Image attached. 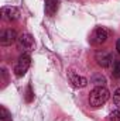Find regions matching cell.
Returning a JSON list of instances; mask_svg holds the SVG:
<instances>
[{
    "mask_svg": "<svg viewBox=\"0 0 120 121\" xmlns=\"http://www.w3.org/2000/svg\"><path fill=\"white\" fill-rule=\"evenodd\" d=\"M107 37H109V32L106 28L97 27L95 30V34H93V41H95V44H103V42H106Z\"/></svg>",
    "mask_w": 120,
    "mask_h": 121,
    "instance_id": "7",
    "label": "cell"
},
{
    "mask_svg": "<svg viewBox=\"0 0 120 121\" xmlns=\"http://www.w3.org/2000/svg\"><path fill=\"white\" fill-rule=\"evenodd\" d=\"M109 96H110V93H109V90H107L106 87H103V86H97V87H95L93 90L90 91V94H89L90 107H93V108H99V107H102V106L109 100Z\"/></svg>",
    "mask_w": 120,
    "mask_h": 121,
    "instance_id": "1",
    "label": "cell"
},
{
    "mask_svg": "<svg viewBox=\"0 0 120 121\" xmlns=\"http://www.w3.org/2000/svg\"><path fill=\"white\" fill-rule=\"evenodd\" d=\"M109 120L110 121H120V110H115L113 113H110Z\"/></svg>",
    "mask_w": 120,
    "mask_h": 121,
    "instance_id": "12",
    "label": "cell"
},
{
    "mask_svg": "<svg viewBox=\"0 0 120 121\" xmlns=\"http://www.w3.org/2000/svg\"><path fill=\"white\" fill-rule=\"evenodd\" d=\"M32 93H31V86L27 87V101H31V99H32V96H31Z\"/></svg>",
    "mask_w": 120,
    "mask_h": 121,
    "instance_id": "15",
    "label": "cell"
},
{
    "mask_svg": "<svg viewBox=\"0 0 120 121\" xmlns=\"http://www.w3.org/2000/svg\"><path fill=\"white\" fill-rule=\"evenodd\" d=\"M93 82H95L97 86H103L106 80H105V78H103V76H96V78L93 79Z\"/></svg>",
    "mask_w": 120,
    "mask_h": 121,
    "instance_id": "14",
    "label": "cell"
},
{
    "mask_svg": "<svg viewBox=\"0 0 120 121\" xmlns=\"http://www.w3.org/2000/svg\"><path fill=\"white\" fill-rule=\"evenodd\" d=\"M18 44H20L21 48H24L27 51H31L34 48V38L30 34H21L18 37Z\"/></svg>",
    "mask_w": 120,
    "mask_h": 121,
    "instance_id": "6",
    "label": "cell"
},
{
    "mask_svg": "<svg viewBox=\"0 0 120 121\" xmlns=\"http://www.w3.org/2000/svg\"><path fill=\"white\" fill-rule=\"evenodd\" d=\"M113 78L120 79V60H116L115 68H113Z\"/></svg>",
    "mask_w": 120,
    "mask_h": 121,
    "instance_id": "11",
    "label": "cell"
},
{
    "mask_svg": "<svg viewBox=\"0 0 120 121\" xmlns=\"http://www.w3.org/2000/svg\"><path fill=\"white\" fill-rule=\"evenodd\" d=\"M0 118L3 121H10V113L4 106H0Z\"/></svg>",
    "mask_w": 120,
    "mask_h": 121,
    "instance_id": "10",
    "label": "cell"
},
{
    "mask_svg": "<svg viewBox=\"0 0 120 121\" xmlns=\"http://www.w3.org/2000/svg\"><path fill=\"white\" fill-rule=\"evenodd\" d=\"M95 58H96L97 65L102 66V68H109V66L112 65V62H113L112 55L107 54V52H105V51H99V52H96V56H95Z\"/></svg>",
    "mask_w": 120,
    "mask_h": 121,
    "instance_id": "4",
    "label": "cell"
},
{
    "mask_svg": "<svg viewBox=\"0 0 120 121\" xmlns=\"http://www.w3.org/2000/svg\"><path fill=\"white\" fill-rule=\"evenodd\" d=\"M18 39L17 37V32L11 28H7V30H3L1 34H0V44L3 47H7V45H11L14 44L16 41Z\"/></svg>",
    "mask_w": 120,
    "mask_h": 121,
    "instance_id": "3",
    "label": "cell"
},
{
    "mask_svg": "<svg viewBox=\"0 0 120 121\" xmlns=\"http://www.w3.org/2000/svg\"><path fill=\"white\" fill-rule=\"evenodd\" d=\"M116 49H117V54L120 55V38L117 39V42H116Z\"/></svg>",
    "mask_w": 120,
    "mask_h": 121,
    "instance_id": "16",
    "label": "cell"
},
{
    "mask_svg": "<svg viewBox=\"0 0 120 121\" xmlns=\"http://www.w3.org/2000/svg\"><path fill=\"white\" fill-rule=\"evenodd\" d=\"M113 101H115V104H116L117 107H120V87L116 89L115 94H113Z\"/></svg>",
    "mask_w": 120,
    "mask_h": 121,
    "instance_id": "13",
    "label": "cell"
},
{
    "mask_svg": "<svg viewBox=\"0 0 120 121\" xmlns=\"http://www.w3.org/2000/svg\"><path fill=\"white\" fill-rule=\"evenodd\" d=\"M1 14L4 16L6 20H9V21H16V20H18V17H20V10H18L17 7H13V6H10V7H3V9H1Z\"/></svg>",
    "mask_w": 120,
    "mask_h": 121,
    "instance_id": "5",
    "label": "cell"
},
{
    "mask_svg": "<svg viewBox=\"0 0 120 121\" xmlns=\"http://www.w3.org/2000/svg\"><path fill=\"white\" fill-rule=\"evenodd\" d=\"M58 4H60V0H45V13L50 17H52L58 10Z\"/></svg>",
    "mask_w": 120,
    "mask_h": 121,
    "instance_id": "9",
    "label": "cell"
},
{
    "mask_svg": "<svg viewBox=\"0 0 120 121\" xmlns=\"http://www.w3.org/2000/svg\"><path fill=\"white\" fill-rule=\"evenodd\" d=\"M68 76H69L71 83H72L75 87H85V86L88 85V79L83 78V76H79V75H76V73H74V72H69Z\"/></svg>",
    "mask_w": 120,
    "mask_h": 121,
    "instance_id": "8",
    "label": "cell"
},
{
    "mask_svg": "<svg viewBox=\"0 0 120 121\" xmlns=\"http://www.w3.org/2000/svg\"><path fill=\"white\" fill-rule=\"evenodd\" d=\"M30 65H31V56L28 54H23V55L18 58V60H17V65H16V68H14V73H16L17 76L26 75V72L28 70Z\"/></svg>",
    "mask_w": 120,
    "mask_h": 121,
    "instance_id": "2",
    "label": "cell"
}]
</instances>
